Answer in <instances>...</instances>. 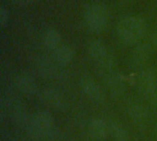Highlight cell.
<instances>
[{"label": "cell", "instance_id": "cell-11", "mask_svg": "<svg viewBox=\"0 0 157 141\" xmlns=\"http://www.w3.org/2000/svg\"><path fill=\"white\" fill-rule=\"evenodd\" d=\"M17 88L18 91L26 96H33L36 95L38 87L37 83L32 76L27 73L20 74L16 81Z\"/></svg>", "mask_w": 157, "mask_h": 141}, {"label": "cell", "instance_id": "cell-18", "mask_svg": "<svg viewBox=\"0 0 157 141\" xmlns=\"http://www.w3.org/2000/svg\"><path fill=\"white\" fill-rule=\"evenodd\" d=\"M150 101L152 102L153 105H155V106H157V83L156 85H155V91H154L152 96L150 97Z\"/></svg>", "mask_w": 157, "mask_h": 141}, {"label": "cell", "instance_id": "cell-19", "mask_svg": "<svg viewBox=\"0 0 157 141\" xmlns=\"http://www.w3.org/2000/svg\"><path fill=\"white\" fill-rule=\"evenodd\" d=\"M151 42H152V45L157 49V31L154 32L151 35Z\"/></svg>", "mask_w": 157, "mask_h": 141}, {"label": "cell", "instance_id": "cell-20", "mask_svg": "<svg viewBox=\"0 0 157 141\" xmlns=\"http://www.w3.org/2000/svg\"><path fill=\"white\" fill-rule=\"evenodd\" d=\"M10 1L15 3V4L20 5V6H24V5H27V4L30 3L31 0H10Z\"/></svg>", "mask_w": 157, "mask_h": 141}, {"label": "cell", "instance_id": "cell-8", "mask_svg": "<svg viewBox=\"0 0 157 141\" xmlns=\"http://www.w3.org/2000/svg\"><path fill=\"white\" fill-rule=\"evenodd\" d=\"M104 76H105L107 87L109 93L111 94V95L116 98L121 97L126 91L125 82L123 78L119 73L113 72H109L104 74Z\"/></svg>", "mask_w": 157, "mask_h": 141}, {"label": "cell", "instance_id": "cell-17", "mask_svg": "<svg viewBox=\"0 0 157 141\" xmlns=\"http://www.w3.org/2000/svg\"><path fill=\"white\" fill-rule=\"evenodd\" d=\"M9 20V12L5 6L0 7V26L4 28Z\"/></svg>", "mask_w": 157, "mask_h": 141}, {"label": "cell", "instance_id": "cell-1", "mask_svg": "<svg viewBox=\"0 0 157 141\" xmlns=\"http://www.w3.org/2000/svg\"><path fill=\"white\" fill-rule=\"evenodd\" d=\"M145 21L134 15L123 17L117 26L120 39L127 45H133L143 39L146 33Z\"/></svg>", "mask_w": 157, "mask_h": 141}, {"label": "cell", "instance_id": "cell-4", "mask_svg": "<svg viewBox=\"0 0 157 141\" xmlns=\"http://www.w3.org/2000/svg\"><path fill=\"white\" fill-rule=\"evenodd\" d=\"M53 125L54 120L52 115L46 111H41L30 118L28 129L34 137L46 138L53 129Z\"/></svg>", "mask_w": 157, "mask_h": 141}, {"label": "cell", "instance_id": "cell-12", "mask_svg": "<svg viewBox=\"0 0 157 141\" xmlns=\"http://www.w3.org/2000/svg\"><path fill=\"white\" fill-rule=\"evenodd\" d=\"M36 66L39 70V72L46 78L53 79L59 76L60 69L57 65L52 61L50 59L45 57H40L36 61Z\"/></svg>", "mask_w": 157, "mask_h": 141}, {"label": "cell", "instance_id": "cell-14", "mask_svg": "<svg viewBox=\"0 0 157 141\" xmlns=\"http://www.w3.org/2000/svg\"><path fill=\"white\" fill-rule=\"evenodd\" d=\"M75 59V50L68 45H60L54 50V60L62 65L71 63Z\"/></svg>", "mask_w": 157, "mask_h": 141}, {"label": "cell", "instance_id": "cell-16", "mask_svg": "<svg viewBox=\"0 0 157 141\" xmlns=\"http://www.w3.org/2000/svg\"><path fill=\"white\" fill-rule=\"evenodd\" d=\"M43 42L48 49L54 50L61 45V35L55 28H49L43 33Z\"/></svg>", "mask_w": 157, "mask_h": 141}, {"label": "cell", "instance_id": "cell-6", "mask_svg": "<svg viewBox=\"0 0 157 141\" xmlns=\"http://www.w3.org/2000/svg\"><path fill=\"white\" fill-rule=\"evenodd\" d=\"M80 86L86 95L96 104H102L104 102V95L101 87L90 76L86 75L81 78Z\"/></svg>", "mask_w": 157, "mask_h": 141}, {"label": "cell", "instance_id": "cell-13", "mask_svg": "<svg viewBox=\"0 0 157 141\" xmlns=\"http://www.w3.org/2000/svg\"><path fill=\"white\" fill-rule=\"evenodd\" d=\"M88 131L94 139L98 140L105 139L109 135V124L101 118H94L88 125Z\"/></svg>", "mask_w": 157, "mask_h": 141}, {"label": "cell", "instance_id": "cell-7", "mask_svg": "<svg viewBox=\"0 0 157 141\" xmlns=\"http://www.w3.org/2000/svg\"><path fill=\"white\" fill-rule=\"evenodd\" d=\"M153 54V47L149 43H140L132 52L131 65L135 70H141L150 60Z\"/></svg>", "mask_w": 157, "mask_h": 141}, {"label": "cell", "instance_id": "cell-10", "mask_svg": "<svg viewBox=\"0 0 157 141\" xmlns=\"http://www.w3.org/2000/svg\"><path fill=\"white\" fill-rule=\"evenodd\" d=\"M40 98L41 103L49 107L59 109L63 106V98L62 95L55 89L52 88L43 89L40 95Z\"/></svg>", "mask_w": 157, "mask_h": 141}, {"label": "cell", "instance_id": "cell-9", "mask_svg": "<svg viewBox=\"0 0 157 141\" xmlns=\"http://www.w3.org/2000/svg\"><path fill=\"white\" fill-rule=\"evenodd\" d=\"M128 114L131 120L138 128H144L149 122L148 111L143 105L137 102H132L129 106Z\"/></svg>", "mask_w": 157, "mask_h": 141}, {"label": "cell", "instance_id": "cell-2", "mask_svg": "<svg viewBox=\"0 0 157 141\" xmlns=\"http://www.w3.org/2000/svg\"><path fill=\"white\" fill-rule=\"evenodd\" d=\"M85 22L93 33L104 31L109 22V12L103 4H92L85 11Z\"/></svg>", "mask_w": 157, "mask_h": 141}, {"label": "cell", "instance_id": "cell-21", "mask_svg": "<svg viewBox=\"0 0 157 141\" xmlns=\"http://www.w3.org/2000/svg\"><path fill=\"white\" fill-rule=\"evenodd\" d=\"M124 1H127V0H124Z\"/></svg>", "mask_w": 157, "mask_h": 141}, {"label": "cell", "instance_id": "cell-3", "mask_svg": "<svg viewBox=\"0 0 157 141\" xmlns=\"http://www.w3.org/2000/svg\"><path fill=\"white\" fill-rule=\"evenodd\" d=\"M88 52L103 74L112 72V68L114 66V58L109 53L104 43L99 40H93L88 45Z\"/></svg>", "mask_w": 157, "mask_h": 141}, {"label": "cell", "instance_id": "cell-5", "mask_svg": "<svg viewBox=\"0 0 157 141\" xmlns=\"http://www.w3.org/2000/svg\"><path fill=\"white\" fill-rule=\"evenodd\" d=\"M157 83V72L152 68H148L140 72L137 77L138 91L144 97L150 99Z\"/></svg>", "mask_w": 157, "mask_h": 141}, {"label": "cell", "instance_id": "cell-15", "mask_svg": "<svg viewBox=\"0 0 157 141\" xmlns=\"http://www.w3.org/2000/svg\"><path fill=\"white\" fill-rule=\"evenodd\" d=\"M109 135L114 141H129L130 136L127 128L119 121H112L109 124Z\"/></svg>", "mask_w": 157, "mask_h": 141}]
</instances>
